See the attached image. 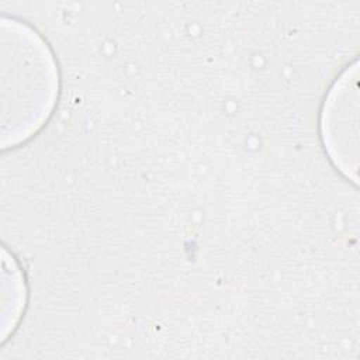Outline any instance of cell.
I'll list each match as a JSON object with an SVG mask.
<instances>
[{"label":"cell","mask_w":360,"mask_h":360,"mask_svg":"<svg viewBox=\"0 0 360 360\" xmlns=\"http://www.w3.org/2000/svg\"><path fill=\"white\" fill-rule=\"evenodd\" d=\"M350 72L346 70L342 80L336 82L335 87L328 96V100H325V105L332 108L335 112L339 114V122H340V136L333 146V149L329 152L330 159L336 162V166L340 167V170H346V174L350 177L349 170L353 169L356 172L357 166V156L350 150L353 148L354 152L357 149L347 141V125L350 127V114L357 112V72L353 77H349Z\"/></svg>","instance_id":"6da1fadb"}]
</instances>
